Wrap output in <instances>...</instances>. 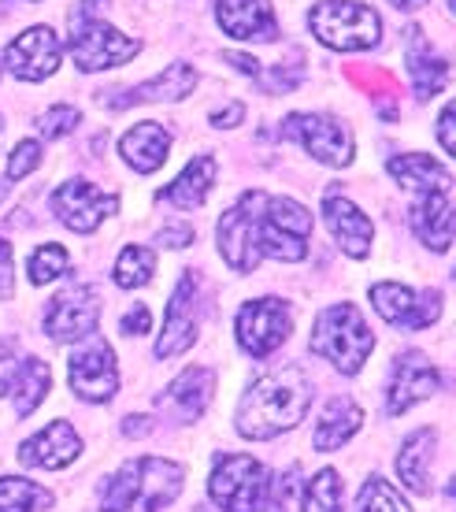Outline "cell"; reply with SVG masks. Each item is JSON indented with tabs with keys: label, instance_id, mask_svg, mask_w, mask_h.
I'll return each mask as SVG.
<instances>
[{
	"label": "cell",
	"instance_id": "cell-32",
	"mask_svg": "<svg viewBox=\"0 0 456 512\" xmlns=\"http://www.w3.org/2000/svg\"><path fill=\"white\" fill-rule=\"evenodd\" d=\"M152 271H156V253L145 249V245H130L115 260V286L138 290V286H145L152 279Z\"/></svg>",
	"mask_w": 456,
	"mask_h": 512
},
{
	"label": "cell",
	"instance_id": "cell-13",
	"mask_svg": "<svg viewBox=\"0 0 456 512\" xmlns=\"http://www.w3.org/2000/svg\"><path fill=\"white\" fill-rule=\"evenodd\" d=\"M67 383L82 401H112L119 372H115V353L104 342H86L67 360Z\"/></svg>",
	"mask_w": 456,
	"mask_h": 512
},
{
	"label": "cell",
	"instance_id": "cell-18",
	"mask_svg": "<svg viewBox=\"0 0 456 512\" xmlns=\"http://www.w3.org/2000/svg\"><path fill=\"white\" fill-rule=\"evenodd\" d=\"M82 453V438L75 435V427L67 420H52L45 431H38L34 438H26L19 446V461L26 468H49V472H60Z\"/></svg>",
	"mask_w": 456,
	"mask_h": 512
},
{
	"label": "cell",
	"instance_id": "cell-1",
	"mask_svg": "<svg viewBox=\"0 0 456 512\" xmlns=\"http://www.w3.org/2000/svg\"><path fill=\"white\" fill-rule=\"evenodd\" d=\"M219 253L238 275L256 271L264 256L275 260H304L312 238V212L290 197L264 190L241 193V201L219 219Z\"/></svg>",
	"mask_w": 456,
	"mask_h": 512
},
{
	"label": "cell",
	"instance_id": "cell-12",
	"mask_svg": "<svg viewBox=\"0 0 456 512\" xmlns=\"http://www.w3.org/2000/svg\"><path fill=\"white\" fill-rule=\"evenodd\" d=\"M371 305L382 320L393 327H405V331H419V327H431L442 312V294L438 290H423L412 294L401 282H375L371 286Z\"/></svg>",
	"mask_w": 456,
	"mask_h": 512
},
{
	"label": "cell",
	"instance_id": "cell-40",
	"mask_svg": "<svg viewBox=\"0 0 456 512\" xmlns=\"http://www.w3.org/2000/svg\"><path fill=\"white\" fill-rule=\"evenodd\" d=\"M160 242H164L167 249H182V245L193 242V227H186V223H182V227H164V231H160Z\"/></svg>",
	"mask_w": 456,
	"mask_h": 512
},
{
	"label": "cell",
	"instance_id": "cell-14",
	"mask_svg": "<svg viewBox=\"0 0 456 512\" xmlns=\"http://www.w3.org/2000/svg\"><path fill=\"white\" fill-rule=\"evenodd\" d=\"M52 372L38 357H19V353H0V394L12 397L15 416H30L41 401L49 397Z\"/></svg>",
	"mask_w": 456,
	"mask_h": 512
},
{
	"label": "cell",
	"instance_id": "cell-36",
	"mask_svg": "<svg viewBox=\"0 0 456 512\" xmlns=\"http://www.w3.org/2000/svg\"><path fill=\"white\" fill-rule=\"evenodd\" d=\"M41 164V145L38 141H19V145H15L12 149V156H8V179H23V175H30V171H34V167Z\"/></svg>",
	"mask_w": 456,
	"mask_h": 512
},
{
	"label": "cell",
	"instance_id": "cell-41",
	"mask_svg": "<svg viewBox=\"0 0 456 512\" xmlns=\"http://www.w3.org/2000/svg\"><path fill=\"white\" fill-rule=\"evenodd\" d=\"M438 138H442L445 153H453L456 141H453V104H445L442 108V119H438Z\"/></svg>",
	"mask_w": 456,
	"mask_h": 512
},
{
	"label": "cell",
	"instance_id": "cell-19",
	"mask_svg": "<svg viewBox=\"0 0 456 512\" xmlns=\"http://www.w3.org/2000/svg\"><path fill=\"white\" fill-rule=\"evenodd\" d=\"M323 216H327V227L334 234V242L342 245V253L364 260L371 253V238H375V227L371 219L360 212V208L342 197V193H327L323 197Z\"/></svg>",
	"mask_w": 456,
	"mask_h": 512
},
{
	"label": "cell",
	"instance_id": "cell-33",
	"mask_svg": "<svg viewBox=\"0 0 456 512\" xmlns=\"http://www.w3.org/2000/svg\"><path fill=\"white\" fill-rule=\"evenodd\" d=\"M356 512H412V509H408V501L382 475H371L368 483H364V490H360V498H356Z\"/></svg>",
	"mask_w": 456,
	"mask_h": 512
},
{
	"label": "cell",
	"instance_id": "cell-11",
	"mask_svg": "<svg viewBox=\"0 0 456 512\" xmlns=\"http://www.w3.org/2000/svg\"><path fill=\"white\" fill-rule=\"evenodd\" d=\"M49 208H52V216H60V223H67L71 231L93 234L104 219L119 212V197L97 190V186L86 179H75V182H64L60 190L52 193Z\"/></svg>",
	"mask_w": 456,
	"mask_h": 512
},
{
	"label": "cell",
	"instance_id": "cell-4",
	"mask_svg": "<svg viewBox=\"0 0 456 512\" xmlns=\"http://www.w3.org/2000/svg\"><path fill=\"white\" fill-rule=\"evenodd\" d=\"M308 346L316 357H327L338 372L356 375L375 349V334H371L356 305H330L316 316Z\"/></svg>",
	"mask_w": 456,
	"mask_h": 512
},
{
	"label": "cell",
	"instance_id": "cell-7",
	"mask_svg": "<svg viewBox=\"0 0 456 512\" xmlns=\"http://www.w3.org/2000/svg\"><path fill=\"white\" fill-rule=\"evenodd\" d=\"M67 49L75 56L78 71H104V67L127 64L138 56V41L119 34L112 23H104L97 15H71V41Z\"/></svg>",
	"mask_w": 456,
	"mask_h": 512
},
{
	"label": "cell",
	"instance_id": "cell-30",
	"mask_svg": "<svg viewBox=\"0 0 456 512\" xmlns=\"http://www.w3.org/2000/svg\"><path fill=\"white\" fill-rule=\"evenodd\" d=\"M52 494L30 479H19V475H4L0 479V512H38L49 509Z\"/></svg>",
	"mask_w": 456,
	"mask_h": 512
},
{
	"label": "cell",
	"instance_id": "cell-37",
	"mask_svg": "<svg viewBox=\"0 0 456 512\" xmlns=\"http://www.w3.org/2000/svg\"><path fill=\"white\" fill-rule=\"evenodd\" d=\"M119 327H123V334H127V338H141V334H149V327H152L149 305H134L127 316H123V323H119Z\"/></svg>",
	"mask_w": 456,
	"mask_h": 512
},
{
	"label": "cell",
	"instance_id": "cell-34",
	"mask_svg": "<svg viewBox=\"0 0 456 512\" xmlns=\"http://www.w3.org/2000/svg\"><path fill=\"white\" fill-rule=\"evenodd\" d=\"M67 264H71V256H67L64 245H41V249H34V256H30V264H26V271H30V282H38V286H45V282L60 279L67 271Z\"/></svg>",
	"mask_w": 456,
	"mask_h": 512
},
{
	"label": "cell",
	"instance_id": "cell-38",
	"mask_svg": "<svg viewBox=\"0 0 456 512\" xmlns=\"http://www.w3.org/2000/svg\"><path fill=\"white\" fill-rule=\"evenodd\" d=\"M15 294V256L12 245L0 238V297H12Z\"/></svg>",
	"mask_w": 456,
	"mask_h": 512
},
{
	"label": "cell",
	"instance_id": "cell-3",
	"mask_svg": "<svg viewBox=\"0 0 456 512\" xmlns=\"http://www.w3.org/2000/svg\"><path fill=\"white\" fill-rule=\"evenodd\" d=\"M186 468L167 457L127 461L101 490V512H160L178 498Z\"/></svg>",
	"mask_w": 456,
	"mask_h": 512
},
{
	"label": "cell",
	"instance_id": "cell-9",
	"mask_svg": "<svg viewBox=\"0 0 456 512\" xmlns=\"http://www.w3.org/2000/svg\"><path fill=\"white\" fill-rule=\"evenodd\" d=\"M282 138H293L304 145V153H312L319 164L345 167L353 164V134L342 119L334 116H312V112H297L282 123Z\"/></svg>",
	"mask_w": 456,
	"mask_h": 512
},
{
	"label": "cell",
	"instance_id": "cell-25",
	"mask_svg": "<svg viewBox=\"0 0 456 512\" xmlns=\"http://www.w3.org/2000/svg\"><path fill=\"white\" fill-rule=\"evenodd\" d=\"M193 86H197V71L190 64H171L156 78L127 90V97L112 101V108H127V104H145V101H182Z\"/></svg>",
	"mask_w": 456,
	"mask_h": 512
},
{
	"label": "cell",
	"instance_id": "cell-8",
	"mask_svg": "<svg viewBox=\"0 0 456 512\" xmlns=\"http://www.w3.org/2000/svg\"><path fill=\"white\" fill-rule=\"evenodd\" d=\"M101 323V297L93 286H67L45 308V334L52 342H86Z\"/></svg>",
	"mask_w": 456,
	"mask_h": 512
},
{
	"label": "cell",
	"instance_id": "cell-39",
	"mask_svg": "<svg viewBox=\"0 0 456 512\" xmlns=\"http://www.w3.org/2000/svg\"><path fill=\"white\" fill-rule=\"evenodd\" d=\"M241 119H245V104H241V101H230L223 112H212V123H216L219 130H223V127H238Z\"/></svg>",
	"mask_w": 456,
	"mask_h": 512
},
{
	"label": "cell",
	"instance_id": "cell-42",
	"mask_svg": "<svg viewBox=\"0 0 456 512\" xmlns=\"http://www.w3.org/2000/svg\"><path fill=\"white\" fill-rule=\"evenodd\" d=\"M123 435H127V438L152 435V420H149V416H127V420H123Z\"/></svg>",
	"mask_w": 456,
	"mask_h": 512
},
{
	"label": "cell",
	"instance_id": "cell-35",
	"mask_svg": "<svg viewBox=\"0 0 456 512\" xmlns=\"http://www.w3.org/2000/svg\"><path fill=\"white\" fill-rule=\"evenodd\" d=\"M82 123V112L78 108H71V104H56V108H49L45 116H41V134L45 138H64V134H71V130Z\"/></svg>",
	"mask_w": 456,
	"mask_h": 512
},
{
	"label": "cell",
	"instance_id": "cell-29",
	"mask_svg": "<svg viewBox=\"0 0 456 512\" xmlns=\"http://www.w3.org/2000/svg\"><path fill=\"white\" fill-rule=\"evenodd\" d=\"M434 461V431H416V435L405 438L401 446V457H397V475L408 490L416 494H431V479H427V468Z\"/></svg>",
	"mask_w": 456,
	"mask_h": 512
},
{
	"label": "cell",
	"instance_id": "cell-26",
	"mask_svg": "<svg viewBox=\"0 0 456 512\" xmlns=\"http://www.w3.org/2000/svg\"><path fill=\"white\" fill-rule=\"evenodd\" d=\"M360 423H364L360 405H353L349 397H334L327 409H323V416H319L312 446H316L319 453H334V449H342L345 442L360 431Z\"/></svg>",
	"mask_w": 456,
	"mask_h": 512
},
{
	"label": "cell",
	"instance_id": "cell-23",
	"mask_svg": "<svg viewBox=\"0 0 456 512\" xmlns=\"http://www.w3.org/2000/svg\"><path fill=\"white\" fill-rule=\"evenodd\" d=\"M412 227H416L419 242L434 249V253H449L453 245V205H449V190L423 193V201L412 208Z\"/></svg>",
	"mask_w": 456,
	"mask_h": 512
},
{
	"label": "cell",
	"instance_id": "cell-22",
	"mask_svg": "<svg viewBox=\"0 0 456 512\" xmlns=\"http://www.w3.org/2000/svg\"><path fill=\"white\" fill-rule=\"evenodd\" d=\"M119 153L138 175H152L167 164V153H171V134H167L160 123H138L130 127L123 138H119Z\"/></svg>",
	"mask_w": 456,
	"mask_h": 512
},
{
	"label": "cell",
	"instance_id": "cell-43",
	"mask_svg": "<svg viewBox=\"0 0 456 512\" xmlns=\"http://www.w3.org/2000/svg\"><path fill=\"white\" fill-rule=\"evenodd\" d=\"M227 64H238L241 75H260V64L253 56H241V52H227Z\"/></svg>",
	"mask_w": 456,
	"mask_h": 512
},
{
	"label": "cell",
	"instance_id": "cell-24",
	"mask_svg": "<svg viewBox=\"0 0 456 512\" xmlns=\"http://www.w3.org/2000/svg\"><path fill=\"white\" fill-rule=\"evenodd\" d=\"M212 394H216V372L212 368H186L175 383L167 386V397H160V405L167 401L178 412V420L190 423L208 409Z\"/></svg>",
	"mask_w": 456,
	"mask_h": 512
},
{
	"label": "cell",
	"instance_id": "cell-28",
	"mask_svg": "<svg viewBox=\"0 0 456 512\" xmlns=\"http://www.w3.org/2000/svg\"><path fill=\"white\" fill-rule=\"evenodd\" d=\"M390 175L401 186H408V190H423V193H434V190H449V167L438 164V160H431V156L423 153H405V156H393L390 164Z\"/></svg>",
	"mask_w": 456,
	"mask_h": 512
},
{
	"label": "cell",
	"instance_id": "cell-17",
	"mask_svg": "<svg viewBox=\"0 0 456 512\" xmlns=\"http://www.w3.org/2000/svg\"><path fill=\"white\" fill-rule=\"evenodd\" d=\"M197 342V279L193 275H182V282L171 294V305H167V320L164 334L156 342V357H178Z\"/></svg>",
	"mask_w": 456,
	"mask_h": 512
},
{
	"label": "cell",
	"instance_id": "cell-20",
	"mask_svg": "<svg viewBox=\"0 0 456 512\" xmlns=\"http://www.w3.org/2000/svg\"><path fill=\"white\" fill-rule=\"evenodd\" d=\"M216 19L230 38L238 41H275L279 38V19L267 0H219Z\"/></svg>",
	"mask_w": 456,
	"mask_h": 512
},
{
	"label": "cell",
	"instance_id": "cell-27",
	"mask_svg": "<svg viewBox=\"0 0 456 512\" xmlns=\"http://www.w3.org/2000/svg\"><path fill=\"white\" fill-rule=\"evenodd\" d=\"M216 160L212 156H193L190 164H186V171L178 175L171 186H167L160 197L164 201H171L175 208H197L204 205V197L212 193V186H216Z\"/></svg>",
	"mask_w": 456,
	"mask_h": 512
},
{
	"label": "cell",
	"instance_id": "cell-6",
	"mask_svg": "<svg viewBox=\"0 0 456 512\" xmlns=\"http://www.w3.org/2000/svg\"><path fill=\"white\" fill-rule=\"evenodd\" d=\"M208 494L223 512H267L271 501V479L264 464L245 453H223L212 468Z\"/></svg>",
	"mask_w": 456,
	"mask_h": 512
},
{
	"label": "cell",
	"instance_id": "cell-44",
	"mask_svg": "<svg viewBox=\"0 0 456 512\" xmlns=\"http://www.w3.org/2000/svg\"><path fill=\"white\" fill-rule=\"evenodd\" d=\"M393 8H405V12H412V8H419V4H423V0H390Z\"/></svg>",
	"mask_w": 456,
	"mask_h": 512
},
{
	"label": "cell",
	"instance_id": "cell-16",
	"mask_svg": "<svg viewBox=\"0 0 456 512\" xmlns=\"http://www.w3.org/2000/svg\"><path fill=\"white\" fill-rule=\"evenodd\" d=\"M438 368H434L431 360L423 357V353H401V357L393 360V375H390V390H386V409L390 416H401L408 412L412 405L419 401H427V397L438 394Z\"/></svg>",
	"mask_w": 456,
	"mask_h": 512
},
{
	"label": "cell",
	"instance_id": "cell-2",
	"mask_svg": "<svg viewBox=\"0 0 456 512\" xmlns=\"http://www.w3.org/2000/svg\"><path fill=\"white\" fill-rule=\"evenodd\" d=\"M312 405V383L301 368H286V372L260 375L245 397L238 401V435L267 442V438L282 435L304 420V412Z\"/></svg>",
	"mask_w": 456,
	"mask_h": 512
},
{
	"label": "cell",
	"instance_id": "cell-31",
	"mask_svg": "<svg viewBox=\"0 0 456 512\" xmlns=\"http://www.w3.org/2000/svg\"><path fill=\"white\" fill-rule=\"evenodd\" d=\"M304 512H345V487L342 475L334 468H323L308 479L304 487Z\"/></svg>",
	"mask_w": 456,
	"mask_h": 512
},
{
	"label": "cell",
	"instance_id": "cell-21",
	"mask_svg": "<svg viewBox=\"0 0 456 512\" xmlns=\"http://www.w3.org/2000/svg\"><path fill=\"white\" fill-rule=\"evenodd\" d=\"M405 64H408V75H412V86H416V97H434V93L442 90L445 82H449V64H445L442 56H434L431 41L423 38V30L419 26H408L405 34Z\"/></svg>",
	"mask_w": 456,
	"mask_h": 512
},
{
	"label": "cell",
	"instance_id": "cell-5",
	"mask_svg": "<svg viewBox=\"0 0 456 512\" xmlns=\"http://www.w3.org/2000/svg\"><path fill=\"white\" fill-rule=\"evenodd\" d=\"M308 26L327 49L338 52L371 49V45H379L382 34L379 15L371 12L368 4H360V0H323V4L312 8Z\"/></svg>",
	"mask_w": 456,
	"mask_h": 512
},
{
	"label": "cell",
	"instance_id": "cell-10",
	"mask_svg": "<svg viewBox=\"0 0 456 512\" xmlns=\"http://www.w3.org/2000/svg\"><path fill=\"white\" fill-rule=\"evenodd\" d=\"M290 308L282 305L279 297H260V301H249V305L238 312V346L249 353V357H271L275 349L290 338Z\"/></svg>",
	"mask_w": 456,
	"mask_h": 512
},
{
	"label": "cell",
	"instance_id": "cell-15",
	"mask_svg": "<svg viewBox=\"0 0 456 512\" xmlns=\"http://www.w3.org/2000/svg\"><path fill=\"white\" fill-rule=\"evenodd\" d=\"M60 38L52 34L49 26H30L26 34L4 49V67L12 71L15 78H26V82H45V78L60 67Z\"/></svg>",
	"mask_w": 456,
	"mask_h": 512
},
{
	"label": "cell",
	"instance_id": "cell-45",
	"mask_svg": "<svg viewBox=\"0 0 456 512\" xmlns=\"http://www.w3.org/2000/svg\"><path fill=\"white\" fill-rule=\"evenodd\" d=\"M4 190H8V186H4V182H0V197H4Z\"/></svg>",
	"mask_w": 456,
	"mask_h": 512
}]
</instances>
